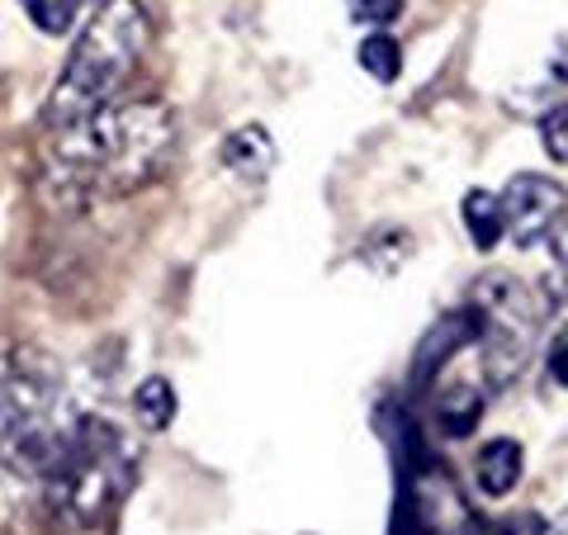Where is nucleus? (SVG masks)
<instances>
[{"label": "nucleus", "mask_w": 568, "mask_h": 535, "mask_svg": "<svg viewBox=\"0 0 568 535\" xmlns=\"http://www.w3.org/2000/svg\"><path fill=\"white\" fill-rule=\"evenodd\" d=\"M549 242H555V256H559V265L568 271V228H555V238H549Z\"/></svg>", "instance_id": "17"}, {"label": "nucleus", "mask_w": 568, "mask_h": 535, "mask_svg": "<svg viewBox=\"0 0 568 535\" xmlns=\"http://www.w3.org/2000/svg\"><path fill=\"white\" fill-rule=\"evenodd\" d=\"M148 39H152V20L142 10V0H100L62 67L58 91L48 100L52 129L81 123L95 110H104V104H114V95L129 85L133 67L148 52Z\"/></svg>", "instance_id": "2"}, {"label": "nucleus", "mask_w": 568, "mask_h": 535, "mask_svg": "<svg viewBox=\"0 0 568 535\" xmlns=\"http://www.w3.org/2000/svg\"><path fill=\"white\" fill-rule=\"evenodd\" d=\"M497 204H503V228H507L511 246L530 252V246L555 238V228L564 223L568 190L540 171H521V175H511L503 194H497Z\"/></svg>", "instance_id": "6"}, {"label": "nucleus", "mask_w": 568, "mask_h": 535, "mask_svg": "<svg viewBox=\"0 0 568 535\" xmlns=\"http://www.w3.org/2000/svg\"><path fill=\"white\" fill-rule=\"evenodd\" d=\"M549 380L568 388V327H559V336L549 342Z\"/></svg>", "instance_id": "16"}, {"label": "nucleus", "mask_w": 568, "mask_h": 535, "mask_svg": "<svg viewBox=\"0 0 568 535\" xmlns=\"http://www.w3.org/2000/svg\"><path fill=\"white\" fill-rule=\"evenodd\" d=\"M219 157H223V166L233 171L237 181H246V185H261L265 175L275 171V142H271V133H265L261 123H246V129H233V133L223 138Z\"/></svg>", "instance_id": "7"}, {"label": "nucleus", "mask_w": 568, "mask_h": 535, "mask_svg": "<svg viewBox=\"0 0 568 535\" xmlns=\"http://www.w3.org/2000/svg\"><path fill=\"white\" fill-rule=\"evenodd\" d=\"M478 407H484V394H478L474 384H455L440 394V422H446L450 436H465V432H474Z\"/></svg>", "instance_id": "12"}, {"label": "nucleus", "mask_w": 568, "mask_h": 535, "mask_svg": "<svg viewBox=\"0 0 568 535\" xmlns=\"http://www.w3.org/2000/svg\"><path fill=\"white\" fill-rule=\"evenodd\" d=\"M71 426L62 365L48 351H20L0 374V465L20 478H48Z\"/></svg>", "instance_id": "3"}, {"label": "nucleus", "mask_w": 568, "mask_h": 535, "mask_svg": "<svg viewBox=\"0 0 568 535\" xmlns=\"http://www.w3.org/2000/svg\"><path fill=\"white\" fill-rule=\"evenodd\" d=\"M175 157V114L162 100H114L91 119L58 129L43 152V194L58 209L148 190Z\"/></svg>", "instance_id": "1"}, {"label": "nucleus", "mask_w": 568, "mask_h": 535, "mask_svg": "<svg viewBox=\"0 0 568 535\" xmlns=\"http://www.w3.org/2000/svg\"><path fill=\"white\" fill-rule=\"evenodd\" d=\"M355 58H361V67H365L379 85H388V81H398V77H403V48H398L394 33H384V29H375L369 39H361Z\"/></svg>", "instance_id": "10"}, {"label": "nucleus", "mask_w": 568, "mask_h": 535, "mask_svg": "<svg viewBox=\"0 0 568 535\" xmlns=\"http://www.w3.org/2000/svg\"><path fill=\"white\" fill-rule=\"evenodd\" d=\"M540 142L559 166H568V104H559V110H549L540 119Z\"/></svg>", "instance_id": "14"}, {"label": "nucleus", "mask_w": 568, "mask_h": 535, "mask_svg": "<svg viewBox=\"0 0 568 535\" xmlns=\"http://www.w3.org/2000/svg\"><path fill=\"white\" fill-rule=\"evenodd\" d=\"M459 213H465L469 242L478 246V252H493V246L507 238V228H503V204H497L493 190H469L465 204H459Z\"/></svg>", "instance_id": "9"}, {"label": "nucleus", "mask_w": 568, "mask_h": 535, "mask_svg": "<svg viewBox=\"0 0 568 535\" xmlns=\"http://www.w3.org/2000/svg\"><path fill=\"white\" fill-rule=\"evenodd\" d=\"M24 14L33 20V29L48 33V39H62V33L71 29V20H77V6L81 0H20Z\"/></svg>", "instance_id": "13"}, {"label": "nucleus", "mask_w": 568, "mask_h": 535, "mask_svg": "<svg viewBox=\"0 0 568 535\" xmlns=\"http://www.w3.org/2000/svg\"><path fill=\"white\" fill-rule=\"evenodd\" d=\"M474 336H478V370H484L488 388L511 384L530 361L540 332V309L530 290L511 275H488L474 290Z\"/></svg>", "instance_id": "5"}, {"label": "nucleus", "mask_w": 568, "mask_h": 535, "mask_svg": "<svg viewBox=\"0 0 568 535\" xmlns=\"http://www.w3.org/2000/svg\"><path fill=\"white\" fill-rule=\"evenodd\" d=\"M521 470H526L521 445L511 441V436H497V441H488L484 451H478L474 478H478V488H484L488 497H507L511 488L521 484Z\"/></svg>", "instance_id": "8"}, {"label": "nucleus", "mask_w": 568, "mask_h": 535, "mask_svg": "<svg viewBox=\"0 0 568 535\" xmlns=\"http://www.w3.org/2000/svg\"><path fill=\"white\" fill-rule=\"evenodd\" d=\"M351 20L355 24H375V29H384V24H394L398 14H403V0H351Z\"/></svg>", "instance_id": "15"}, {"label": "nucleus", "mask_w": 568, "mask_h": 535, "mask_svg": "<svg viewBox=\"0 0 568 535\" xmlns=\"http://www.w3.org/2000/svg\"><path fill=\"white\" fill-rule=\"evenodd\" d=\"M133 407H138L142 426H152V432L171 426V417H175V388H171V380H162V374H148V380L133 388Z\"/></svg>", "instance_id": "11"}, {"label": "nucleus", "mask_w": 568, "mask_h": 535, "mask_svg": "<svg viewBox=\"0 0 568 535\" xmlns=\"http://www.w3.org/2000/svg\"><path fill=\"white\" fill-rule=\"evenodd\" d=\"M133 470H138V451L119 426H110L104 417H77V426H71V436L62 445V460L43 478L48 503L67 526L95 531L123 503V493L133 484Z\"/></svg>", "instance_id": "4"}]
</instances>
